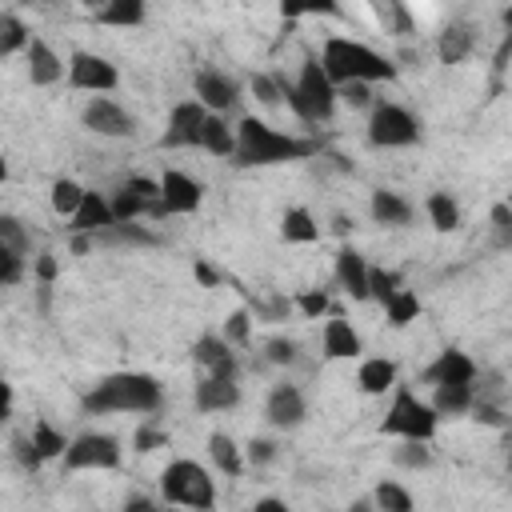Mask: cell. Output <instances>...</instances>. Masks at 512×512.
Masks as SVG:
<instances>
[{
  "label": "cell",
  "instance_id": "13",
  "mask_svg": "<svg viewBox=\"0 0 512 512\" xmlns=\"http://www.w3.org/2000/svg\"><path fill=\"white\" fill-rule=\"evenodd\" d=\"M204 112H212V116H224L236 100H240V88H236V80L232 76H224V72H216V68H200L196 72V96H192Z\"/></svg>",
  "mask_w": 512,
  "mask_h": 512
},
{
  "label": "cell",
  "instance_id": "19",
  "mask_svg": "<svg viewBox=\"0 0 512 512\" xmlns=\"http://www.w3.org/2000/svg\"><path fill=\"white\" fill-rule=\"evenodd\" d=\"M336 284H340L352 300H368V260H364L352 244H344V248L336 252Z\"/></svg>",
  "mask_w": 512,
  "mask_h": 512
},
{
  "label": "cell",
  "instance_id": "58",
  "mask_svg": "<svg viewBox=\"0 0 512 512\" xmlns=\"http://www.w3.org/2000/svg\"><path fill=\"white\" fill-rule=\"evenodd\" d=\"M120 512H160V508H156V504H152L148 496H132V500H128V504L120 508Z\"/></svg>",
  "mask_w": 512,
  "mask_h": 512
},
{
  "label": "cell",
  "instance_id": "24",
  "mask_svg": "<svg viewBox=\"0 0 512 512\" xmlns=\"http://www.w3.org/2000/svg\"><path fill=\"white\" fill-rule=\"evenodd\" d=\"M368 208H372V220L384 224V228H404L412 220V204L400 192H388V188H376Z\"/></svg>",
  "mask_w": 512,
  "mask_h": 512
},
{
  "label": "cell",
  "instance_id": "1",
  "mask_svg": "<svg viewBox=\"0 0 512 512\" xmlns=\"http://www.w3.org/2000/svg\"><path fill=\"white\" fill-rule=\"evenodd\" d=\"M312 152H320L316 140L280 132V128H272L268 120L244 116V120L236 124V152H232V164H236V168L288 164V160H304V156H312Z\"/></svg>",
  "mask_w": 512,
  "mask_h": 512
},
{
  "label": "cell",
  "instance_id": "17",
  "mask_svg": "<svg viewBox=\"0 0 512 512\" xmlns=\"http://www.w3.org/2000/svg\"><path fill=\"white\" fill-rule=\"evenodd\" d=\"M24 60H28V80H32L36 88H48V84L64 80V60H60V56H56V48H52L48 40H40V36H32V40H28Z\"/></svg>",
  "mask_w": 512,
  "mask_h": 512
},
{
  "label": "cell",
  "instance_id": "33",
  "mask_svg": "<svg viewBox=\"0 0 512 512\" xmlns=\"http://www.w3.org/2000/svg\"><path fill=\"white\" fill-rule=\"evenodd\" d=\"M424 208H428V220H432L436 232H456L460 228V208H456V200L448 192H432L424 200Z\"/></svg>",
  "mask_w": 512,
  "mask_h": 512
},
{
  "label": "cell",
  "instance_id": "60",
  "mask_svg": "<svg viewBox=\"0 0 512 512\" xmlns=\"http://www.w3.org/2000/svg\"><path fill=\"white\" fill-rule=\"evenodd\" d=\"M348 512H376V508H372V500H352Z\"/></svg>",
  "mask_w": 512,
  "mask_h": 512
},
{
  "label": "cell",
  "instance_id": "53",
  "mask_svg": "<svg viewBox=\"0 0 512 512\" xmlns=\"http://www.w3.org/2000/svg\"><path fill=\"white\" fill-rule=\"evenodd\" d=\"M12 452H16V460H20L24 468H40V456H36V448H32L28 436H16V440H12Z\"/></svg>",
  "mask_w": 512,
  "mask_h": 512
},
{
  "label": "cell",
  "instance_id": "21",
  "mask_svg": "<svg viewBox=\"0 0 512 512\" xmlns=\"http://www.w3.org/2000/svg\"><path fill=\"white\" fill-rule=\"evenodd\" d=\"M112 224V208H108V196H100V192H84V200H80V208L72 212V232L76 236H96V232H104Z\"/></svg>",
  "mask_w": 512,
  "mask_h": 512
},
{
  "label": "cell",
  "instance_id": "43",
  "mask_svg": "<svg viewBox=\"0 0 512 512\" xmlns=\"http://www.w3.org/2000/svg\"><path fill=\"white\" fill-rule=\"evenodd\" d=\"M248 84H252V96H256L264 108H276V104H280V80H276V76H268V72H256Z\"/></svg>",
  "mask_w": 512,
  "mask_h": 512
},
{
  "label": "cell",
  "instance_id": "18",
  "mask_svg": "<svg viewBox=\"0 0 512 512\" xmlns=\"http://www.w3.org/2000/svg\"><path fill=\"white\" fill-rule=\"evenodd\" d=\"M320 352H324V360H356L364 352V344H360V332L348 320L336 316L320 332Z\"/></svg>",
  "mask_w": 512,
  "mask_h": 512
},
{
  "label": "cell",
  "instance_id": "15",
  "mask_svg": "<svg viewBox=\"0 0 512 512\" xmlns=\"http://www.w3.org/2000/svg\"><path fill=\"white\" fill-rule=\"evenodd\" d=\"M476 376H480V368H476V360L468 356V352H460V348H444L428 368H424V380L436 388V384H476Z\"/></svg>",
  "mask_w": 512,
  "mask_h": 512
},
{
  "label": "cell",
  "instance_id": "28",
  "mask_svg": "<svg viewBox=\"0 0 512 512\" xmlns=\"http://www.w3.org/2000/svg\"><path fill=\"white\" fill-rule=\"evenodd\" d=\"M208 456H212V464H216L224 476H240V472H244V452L236 448V440H232L228 432H212V436H208Z\"/></svg>",
  "mask_w": 512,
  "mask_h": 512
},
{
  "label": "cell",
  "instance_id": "54",
  "mask_svg": "<svg viewBox=\"0 0 512 512\" xmlns=\"http://www.w3.org/2000/svg\"><path fill=\"white\" fill-rule=\"evenodd\" d=\"M56 272H60V268H56L52 252H40V256H36V276H40L44 284H52V280H56Z\"/></svg>",
  "mask_w": 512,
  "mask_h": 512
},
{
  "label": "cell",
  "instance_id": "26",
  "mask_svg": "<svg viewBox=\"0 0 512 512\" xmlns=\"http://www.w3.org/2000/svg\"><path fill=\"white\" fill-rule=\"evenodd\" d=\"M200 148L204 152H212V156H232L236 152V128L224 120V116H212L208 112V120H204V132H200Z\"/></svg>",
  "mask_w": 512,
  "mask_h": 512
},
{
  "label": "cell",
  "instance_id": "11",
  "mask_svg": "<svg viewBox=\"0 0 512 512\" xmlns=\"http://www.w3.org/2000/svg\"><path fill=\"white\" fill-rule=\"evenodd\" d=\"M84 128L96 132V136H108V140H124V136L136 132V120H132V112H124L116 100L92 96V100L84 104Z\"/></svg>",
  "mask_w": 512,
  "mask_h": 512
},
{
  "label": "cell",
  "instance_id": "46",
  "mask_svg": "<svg viewBox=\"0 0 512 512\" xmlns=\"http://www.w3.org/2000/svg\"><path fill=\"white\" fill-rule=\"evenodd\" d=\"M244 460H248L252 468H264V464H272V460H276V444H272V440H264V436H252V440L244 444Z\"/></svg>",
  "mask_w": 512,
  "mask_h": 512
},
{
  "label": "cell",
  "instance_id": "6",
  "mask_svg": "<svg viewBox=\"0 0 512 512\" xmlns=\"http://www.w3.org/2000/svg\"><path fill=\"white\" fill-rule=\"evenodd\" d=\"M436 428H440V416L428 408V400H420L412 388L396 384V388H392V404H388V412H384V420H380V432H384V436H400V440H420V444H428V440L436 436Z\"/></svg>",
  "mask_w": 512,
  "mask_h": 512
},
{
  "label": "cell",
  "instance_id": "27",
  "mask_svg": "<svg viewBox=\"0 0 512 512\" xmlns=\"http://www.w3.org/2000/svg\"><path fill=\"white\" fill-rule=\"evenodd\" d=\"M280 236L288 240V244H312V240H320V224H316V216L308 212V208H288L284 212V220H280Z\"/></svg>",
  "mask_w": 512,
  "mask_h": 512
},
{
  "label": "cell",
  "instance_id": "35",
  "mask_svg": "<svg viewBox=\"0 0 512 512\" xmlns=\"http://www.w3.org/2000/svg\"><path fill=\"white\" fill-rule=\"evenodd\" d=\"M28 28L16 12H0V56H12V52H24L28 48Z\"/></svg>",
  "mask_w": 512,
  "mask_h": 512
},
{
  "label": "cell",
  "instance_id": "20",
  "mask_svg": "<svg viewBox=\"0 0 512 512\" xmlns=\"http://www.w3.org/2000/svg\"><path fill=\"white\" fill-rule=\"evenodd\" d=\"M192 404L200 412H228L240 404V384L236 380H212V376H200L196 388H192Z\"/></svg>",
  "mask_w": 512,
  "mask_h": 512
},
{
  "label": "cell",
  "instance_id": "10",
  "mask_svg": "<svg viewBox=\"0 0 512 512\" xmlns=\"http://www.w3.org/2000/svg\"><path fill=\"white\" fill-rule=\"evenodd\" d=\"M156 184H160V200L148 208V216H180V212H196L200 200H204L200 180H192V176L180 172V168H168Z\"/></svg>",
  "mask_w": 512,
  "mask_h": 512
},
{
  "label": "cell",
  "instance_id": "56",
  "mask_svg": "<svg viewBox=\"0 0 512 512\" xmlns=\"http://www.w3.org/2000/svg\"><path fill=\"white\" fill-rule=\"evenodd\" d=\"M12 416V384L0 376V424Z\"/></svg>",
  "mask_w": 512,
  "mask_h": 512
},
{
  "label": "cell",
  "instance_id": "55",
  "mask_svg": "<svg viewBox=\"0 0 512 512\" xmlns=\"http://www.w3.org/2000/svg\"><path fill=\"white\" fill-rule=\"evenodd\" d=\"M192 272H196V280H200L204 288H212V284H220V276H216V272H212V268H208L204 260H192Z\"/></svg>",
  "mask_w": 512,
  "mask_h": 512
},
{
  "label": "cell",
  "instance_id": "8",
  "mask_svg": "<svg viewBox=\"0 0 512 512\" xmlns=\"http://www.w3.org/2000/svg\"><path fill=\"white\" fill-rule=\"evenodd\" d=\"M64 468L68 472H112L120 468V444L108 432H80L64 448Z\"/></svg>",
  "mask_w": 512,
  "mask_h": 512
},
{
  "label": "cell",
  "instance_id": "32",
  "mask_svg": "<svg viewBox=\"0 0 512 512\" xmlns=\"http://www.w3.org/2000/svg\"><path fill=\"white\" fill-rule=\"evenodd\" d=\"M368 500H372L376 512H412V492L404 484H396V480H380Z\"/></svg>",
  "mask_w": 512,
  "mask_h": 512
},
{
  "label": "cell",
  "instance_id": "39",
  "mask_svg": "<svg viewBox=\"0 0 512 512\" xmlns=\"http://www.w3.org/2000/svg\"><path fill=\"white\" fill-rule=\"evenodd\" d=\"M372 12H376V20L384 24V32H396V36L412 32V16H408V8H404V4H396V0H384V4H376Z\"/></svg>",
  "mask_w": 512,
  "mask_h": 512
},
{
  "label": "cell",
  "instance_id": "38",
  "mask_svg": "<svg viewBox=\"0 0 512 512\" xmlns=\"http://www.w3.org/2000/svg\"><path fill=\"white\" fill-rule=\"evenodd\" d=\"M396 292H400V276H396L392 268H372V264H368V300L388 304Z\"/></svg>",
  "mask_w": 512,
  "mask_h": 512
},
{
  "label": "cell",
  "instance_id": "4",
  "mask_svg": "<svg viewBox=\"0 0 512 512\" xmlns=\"http://www.w3.org/2000/svg\"><path fill=\"white\" fill-rule=\"evenodd\" d=\"M276 80H280V76H276ZM280 96H288V108H292L304 124H320V120H328L332 108H336V84L324 76V68H320L316 56H308V60L300 64V76H296L292 84L280 80Z\"/></svg>",
  "mask_w": 512,
  "mask_h": 512
},
{
  "label": "cell",
  "instance_id": "61",
  "mask_svg": "<svg viewBox=\"0 0 512 512\" xmlns=\"http://www.w3.org/2000/svg\"><path fill=\"white\" fill-rule=\"evenodd\" d=\"M4 180H8V160L0 156V184H4Z\"/></svg>",
  "mask_w": 512,
  "mask_h": 512
},
{
  "label": "cell",
  "instance_id": "57",
  "mask_svg": "<svg viewBox=\"0 0 512 512\" xmlns=\"http://www.w3.org/2000/svg\"><path fill=\"white\" fill-rule=\"evenodd\" d=\"M252 512H292L284 500H276V496H264V500H256L252 504Z\"/></svg>",
  "mask_w": 512,
  "mask_h": 512
},
{
  "label": "cell",
  "instance_id": "16",
  "mask_svg": "<svg viewBox=\"0 0 512 512\" xmlns=\"http://www.w3.org/2000/svg\"><path fill=\"white\" fill-rule=\"evenodd\" d=\"M264 416L272 428H300L304 416H308V404H304V392L296 384H276L268 392V404H264Z\"/></svg>",
  "mask_w": 512,
  "mask_h": 512
},
{
  "label": "cell",
  "instance_id": "59",
  "mask_svg": "<svg viewBox=\"0 0 512 512\" xmlns=\"http://www.w3.org/2000/svg\"><path fill=\"white\" fill-rule=\"evenodd\" d=\"M88 248H92V236H76L72 240V252H88Z\"/></svg>",
  "mask_w": 512,
  "mask_h": 512
},
{
  "label": "cell",
  "instance_id": "44",
  "mask_svg": "<svg viewBox=\"0 0 512 512\" xmlns=\"http://www.w3.org/2000/svg\"><path fill=\"white\" fill-rule=\"evenodd\" d=\"M296 340H288V336H272L268 344H264V356H268V364H280V368H288V364H296Z\"/></svg>",
  "mask_w": 512,
  "mask_h": 512
},
{
  "label": "cell",
  "instance_id": "25",
  "mask_svg": "<svg viewBox=\"0 0 512 512\" xmlns=\"http://www.w3.org/2000/svg\"><path fill=\"white\" fill-rule=\"evenodd\" d=\"M428 408L436 416H464L472 408V384H436Z\"/></svg>",
  "mask_w": 512,
  "mask_h": 512
},
{
  "label": "cell",
  "instance_id": "14",
  "mask_svg": "<svg viewBox=\"0 0 512 512\" xmlns=\"http://www.w3.org/2000/svg\"><path fill=\"white\" fill-rule=\"evenodd\" d=\"M192 364L200 368V376L236 380V356H232V344L224 336H200L192 344Z\"/></svg>",
  "mask_w": 512,
  "mask_h": 512
},
{
  "label": "cell",
  "instance_id": "40",
  "mask_svg": "<svg viewBox=\"0 0 512 512\" xmlns=\"http://www.w3.org/2000/svg\"><path fill=\"white\" fill-rule=\"evenodd\" d=\"M396 464H400V468H416V472H420V468H428V464H432V448H428V444H420V440H404V444L396 448Z\"/></svg>",
  "mask_w": 512,
  "mask_h": 512
},
{
  "label": "cell",
  "instance_id": "45",
  "mask_svg": "<svg viewBox=\"0 0 512 512\" xmlns=\"http://www.w3.org/2000/svg\"><path fill=\"white\" fill-rule=\"evenodd\" d=\"M0 244H8V248H16V252H28V232H24V224H20L16 216H8V212H0Z\"/></svg>",
  "mask_w": 512,
  "mask_h": 512
},
{
  "label": "cell",
  "instance_id": "9",
  "mask_svg": "<svg viewBox=\"0 0 512 512\" xmlns=\"http://www.w3.org/2000/svg\"><path fill=\"white\" fill-rule=\"evenodd\" d=\"M64 76H68V88L92 92V96H104V92H112L120 84L116 64L96 56V52H72L68 64H64Z\"/></svg>",
  "mask_w": 512,
  "mask_h": 512
},
{
  "label": "cell",
  "instance_id": "51",
  "mask_svg": "<svg viewBox=\"0 0 512 512\" xmlns=\"http://www.w3.org/2000/svg\"><path fill=\"white\" fill-rule=\"evenodd\" d=\"M124 188H128L132 196H140L148 208L160 200V184H156V180H148V176H128V184H124Z\"/></svg>",
  "mask_w": 512,
  "mask_h": 512
},
{
  "label": "cell",
  "instance_id": "41",
  "mask_svg": "<svg viewBox=\"0 0 512 512\" xmlns=\"http://www.w3.org/2000/svg\"><path fill=\"white\" fill-rule=\"evenodd\" d=\"M468 412H476V420L488 424V428H508V412H504L500 400H476L472 396V408Z\"/></svg>",
  "mask_w": 512,
  "mask_h": 512
},
{
  "label": "cell",
  "instance_id": "22",
  "mask_svg": "<svg viewBox=\"0 0 512 512\" xmlns=\"http://www.w3.org/2000/svg\"><path fill=\"white\" fill-rule=\"evenodd\" d=\"M356 384H360L364 396H384V392L396 388V364L388 356H368V360H360Z\"/></svg>",
  "mask_w": 512,
  "mask_h": 512
},
{
  "label": "cell",
  "instance_id": "23",
  "mask_svg": "<svg viewBox=\"0 0 512 512\" xmlns=\"http://www.w3.org/2000/svg\"><path fill=\"white\" fill-rule=\"evenodd\" d=\"M144 16H148L144 0H104L100 8H92V20L108 28H136L144 24Z\"/></svg>",
  "mask_w": 512,
  "mask_h": 512
},
{
  "label": "cell",
  "instance_id": "49",
  "mask_svg": "<svg viewBox=\"0 0 512 512\" xmlns=\"http://www.w3.org/2000/svg\"><path fill=\"white\" fill-rule=\"evenodd\" d=\"M296 308H300L308 320H316V316H324V312H328V292H320V288L300 292V296H296Z\"/></svg>",
  "mask_w": 512,
  "mask_h": 512
},
{
  "label": "cell",
  "instance_id": "47",
  "mask_svg": "<svg viewBox=\"0 0 512 512\" xmlns=\"http://www.w3.org/2000/svg\"><path fill=\"white\" fill-rule=\"evenodd\" d=\"M492 228H496V244L508 248V244H512V208H508L504 200L492 204Z\"/></svg>",
  "mask_w": 512,
  "mask_h": 512
},
{
  "label": "cell",
  "instance_id": "52",
  "mask_svg": "<svg viewBox=\"0 0 512 512\" xmlns=\"http://www.w3.org/2000/svg\"><path fill=\"white\" fill-rule=\"evenodd\" d=\"M224 340H228V344H248V312H232V316H228Z\"/></svg>",
  "mask_w": 512,
  "mask_h": 512
},
{
  "label": "cell",
  "instance_id": "7",
  "mask_svg": "<svg viewBox=\"0 0 512 512\" xmlns=\"http://www.w3.org/2000/svg\"><path fill=\"white\" fill-rule=\"evenodd\" d=\"M420 140V120L404 104H372L368 144L372 148H408Z\"/></svg>",
  "mask_w": 512,
  "mask_h": 512
},
{
  "label": "cell",
  "instance_id": "50",
  "mask_svg": "<svg viewBox=\"0 0 512 512\" xmlns=\"http://www.w3.org/2000/svg\"><path fill=\"white\" fill-rule=\"evenodd\" d=\"M168 444V436L156 428V424H144V428H136V436H132V448L136 452H152V448H164Z\"/></svg>",
  "mask_w": 512,
  "mask_h": 512
},
{
  "label": "cell",
  "instance_id": "29",
  "mask_svg": "<svg viewBox=\"0 0 512 512\" xmlns=\"http://www.w3.org/2000/svg\"><path fill=\"white\" fill-rule=\"evenodd\" d=\"M468 52H472V32H468V24H448V28L440 32V40H436V56H440L444 64H460Z\"/></svg>",
  "mask_w": 512,
  "mask_h": 512
},
{
  "label": "cell",
  "instance_id": "30",
  "mask_svg": "<svg viewBox=\"0 0 512 512\" xmlns=\"http://www.w3.org/2000/svg\"><path fill=\"white\" fill-rule=\"evenodd\" d=\"M28 440H32V448H36L40 464H44V460H60V456H64V448H68L64 432H60V428H52V420H36Z\"/></svg>",
  "mask_w": 512,
  "mask_h": 512
},
{
  "label": "cell",
  "instance_id": "36",
  "mask_svg": "<svg viewBox=\"0 0 512 512\" xmlns=\"http://www.w3.org/2000/svg\"><path fill=\"white\" fill-rule=\"evenodd\" d=\"M384 316H388V324H392V328L412 324V320L420 316V296H416V292H408V288H400V292L384 304Z\"/></svg>",
  "mask_w": 512,
  "mask_h": 512
},
{
  "label": "cell",
  "instance_id": "48",
  "mask_svg": "<svg viewBox=\"0 0 512 512\" xmlns=\"http://www.w3.org/2000/svg\"><path fill=\"white\" fill-rule=\"evenodd\" d=\"M336 100H348L352 108H368V104H372V84H360V80L340 84V88H336Z\"/></svg>",
  "mask_w": 512,
  "mask_h": 512
},
{
  "label": "cell",
  "instance_id": "3",
  "mask_svg": "<svg viewBox=\"0 0 512 512\" xmlns=\"http://www.w3.org/2000/svg\"><path fill=\"white\" fill-rule=\"evenodd\" d=\"M164 404L160 384L148 372H112L80 400L84 416H108V412H156Z\"/></svg>",
  "mask_w": 512,
  "mask_h": 512
},
{
  "label": "cell",
  "instance_id": "62",
  "mask_svg": "<svg viewBox=\"0 0 512 512\" xmlns=\"http://www.w3.org/2000/svg\"><path fill=\"white\" fill-rule=\"evenodd\" d=\"M160 512H176V508H160Z\"/></svg>",
  "mask_w": 512,
  "mask_h": 512
},
{
  "label": "cell",
  "instance_id": "5",
  "mask_svg": "<svg viewBox=\"0 0 512 512\" xmlns=\"http://www.w3.org/2000/svg\"><path fill=\"white\" fill-rule=\"evenodd\" d=\"M160 492L172 508H188V512H212L216 504V484L208 468L196 460H172L160 472Z\"/></svg>",
  "mask_w": 512,
  "mask_h": 512
},
{
  "label": "cell",
  "instance_id": "31",
  "mask_svg": "<svg viewBox=\"0 0 512 512\" xmlns=\"http://www.w3.org/2000/svg\"><path fill=\"white\" fill-rule=\"evenodd\" d=\"M92 244H116V248H120V244H136V248H152V244H156V236H152V232H144V228L132 220V224H108L104 232H96V236H92Z\"/></svg>",
  "mask_w": 512,
  "mask_h": 512
},
{
  "label": "cell",
  "instance_id": "2",
  "mask_svg": "<svg viewBox=\"0 0 512 512\" xmlns=\"http://www.w3.org/2000/svg\"><path fill=\"white\" fill-rule=\"evenodd\" d=\"M320 68L324 76L340 88V84H376V80H396V64L388 56H380L376 48H368L364 40H352V36H328L324 48H320Z\"/></svg>",
  "mask_w": 512,
  "mask_h": 512
},
{
  "label": "cell",
  "instance_id": "34",
  "mask_svg": "<svg viewBox=\"0 0 512 512\" xmlns=\"http://www.w3.org/2000/svg\"><path fill=\"white\" fill-rule=\"evenodd\" d=\"M84 192H88V188H80V184H76V180H68V176L52 180V196H48V200H52V212H56V216H68V220H72V212L80 208Z\"/></svg>",
  "mask_w": 512,
  "mask_h": 512
},
{
  "label": "cell",
  "instance_id": "37",
  "mask_svg": "<svg viewBox=\"0 0 512 512\" xmlns=\"http://www.w3.org/2000/svg\"><path fill=\"white\" fill-rule=\"evenodd\" d=\"M108 208H112V224H132L136 216H148V204H144L140 196H132L128 188H120V192L108 200Z\"/></svg>",
  "mask_w": 512,
  "mask_h": 512
},
{
  "label": "cell",
  "instance_id": "42",
  "mask_svg": "<svg viewBox=\"0 0 512 512\" xmlns=\"http://www.w3.org/2000/svg\"><path fill=\"white\" fill-rule=\"evenodd\" d=\"M20 276H24V252H16V248L0 244V288L16 284Z\"/></svg>",
  "mask_w": 512,
  "mask_h": 512
},
{
  "label": "cell",
  "instance_id": "12",
  "mask_svg": "<svg viewBox=\"0 0 512 512\" xmlns=\"http://www.w3.org/2000/svg\"><path fill=\"white\" fill-rule=\"evenodd\" d=\"M208 112L196 100H180L168 116V132L160 136L164 148H200V132H204Z\"/></svg>",
  "mask_w": 512,
  "mask_h": 512
}]
</instances>
